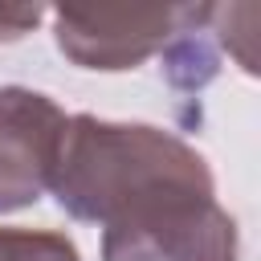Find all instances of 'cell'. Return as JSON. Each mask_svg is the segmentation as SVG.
Masks as SVG:
<instances>
[{"instance_id": "6da1fadb", "label": "cell", "mask_w": 261, "mask_h": 261, "mask_svg": "<svg viewBox=\"0 0 261 261\" xmlns=\"http://www.w3.org/2000/svg\"><path fill=\"white\" fill-rule=\"evenodd\" d=\"M49 192L102 228V261H241L208 159L163 126L69 114Z\"/></svg>"}, {"instance_id": "7a4b0ae2", "label": "cell", "mask_w": 261, "mask_h": 261, "mask_svg": "<svg viewBox=\"0 0 261 261\" xmlns=\"http://www.w3.org/2000/svg\"><path fill=\"white\" fill-rule=\"evenodd\" d=\"M49 16L57 49L77 69L118 73L163 53V45L184 20V4H61Z\"/></svg>"}, {"instance_id": "3957f363", "label": "cell", "mask_w": 261, "mask_h": 261, "mask_svg": "<svg viewBox=\"0 0 261 261\" xmlns=\"http://www.w3.org/2000/svg\"><path fill=\"white\" fill-rule=\"evenodd\" d=\"M69 114L41 90L0 86V212L37 204L57 175Z\"/></svg>"}, {"instance_id": "277c9868", "label": "cell", "mask_w": 261, "mask_h": 261, "mask_svg": "<svg viewBox=\"0 0 261 261\" xmlns=\"http://www.w3.org/2000/svg\"><path fill=\"white\" fill-rule=\"evenodd\" d=\"M216 4H184V20L163 45V77L184 90L200 94L216 77V33H212Z\"/></svg>"}, {"instance_id": "5b68a950", "label": "cell", "mask_w": 261, "mask_h": 261, "mask_svg": "<svg viewBox=\"0 0 261 261\" xmlns=\"http://www.w3.org/2000/svg\"><path fill=\"white\" fill-rule=\"evenodd\" d=\"M0 261H82V253L65 232L8 224L0 228Z\"/></svg>"}, {"instance_id": "8992f818", "label": "cell", "mask_w": 261, "mask_h": 261, "mask_svg": "<svg viewBox=\"0 0 261 261\" xmlns=\"http://www.w3.org/2000/svg\"><path fill=\"white\" fill-rule=\"evenodd\" d=\"M41 16H45V8H37V4H0V45L33 33L41 24Z\"/></svg>"}]
</instances>
